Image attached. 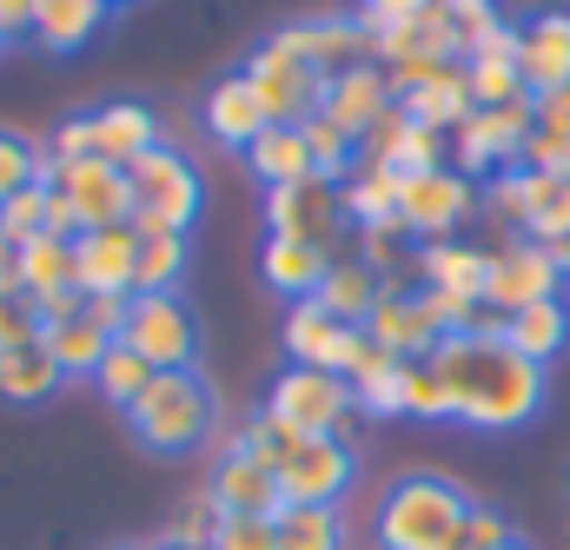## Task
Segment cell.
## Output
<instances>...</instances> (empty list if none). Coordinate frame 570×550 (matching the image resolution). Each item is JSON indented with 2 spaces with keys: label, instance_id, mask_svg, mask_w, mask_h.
<instances>
[{
  "label": "cell",
  "instance_id": "18",
  "mask_svg": "<svg viewBox=\"0 0 570 550\" xmlns=\"http://www.w3.org/2000/svg\"><path fill=\"white\" fill-rule=\"evenodd\" d=\"M392 107H399L392 73H385L379 60H358V67H338V73L325 80V107H318V114H325L345 139H365Z\"/></svg>",
  "mask_w": 570,
  "mask_h": 550
},
{
  "label": "cell",
  "instance_id": "49",
  "mask_svg": "<svg viewBox=\"0 0 570 550\" xmlns=\"http://www.w3.org/2000/svg\"><path fill=\"white\" fill-rule=\"evenodd\" d=\"M47 325H40V312H33V298L27 292H0V352L7 345H27V338H40Z\"/></svg>",
  "mask_w": 570,
  "mask_h": 550
},
{
  "label": "cell",
  "instance_id": "47",
  "mask_svg": "<svg viewBox=\"0 0 570 550\" xmlns=\"http://www.w3.org/2000/svg\"><path fill=\"white\" fill-rule=\"evenodd\" d=\"M213 531H219V504H213V498H206V491H193V498H186V504H179V518H173V531H166V538H173V544H213Z\"/></svg>",
  "mask_w": 570,
  "mask_h": 550
},
{
  "label": "cell",
  "instance_id": "29",
  "mask_svg": "<svg viewBox=\"0 0 570 550\" xmlns=\"http://www.w3.org/2000/svg\"><path fill=\"white\" fill-rule=\"evenodd\" d=\"M199 120H206V134L219 139V146H239V153L273 127L266 107H259V94L246 87V73H226V80L206 94V114H199Z\"/></svg>",
  "mask_w": 570,
  "mask_h": 550
},
{
  "label": "cell",
  "instance_id": "19",
  "mask_svg": "<svg viewBox=\"0 0 570 550\" xmlns=\"http://www.w3.org/2000/svg\"><path fill=\"white\" fill-rule=\"evenodd\" d=\"M80 127H87V159H107V166H140L153 146H166L159 139V114L140 107V100H107V107H94V114H80Z\"/></svg>",
  "mask_w": 570,
  "mask_h": 550
},
{
  "label": "cell",
  "instance_id": "32",
  "mask_svg": "<svg viewBox=\"0 0 570 550\" xmlns=\"http://www.w3.org/2000/svg\"><path fill=\"white\" fill-rule=\"evenodd\" d=\"M246 166L259 173V186H298L312 179V146H305V127H266V134L246 146Z\"/></svg>",
  "mask_w": 570,
  "mask_h": 550
},
{
  "label": "cell",
  "instance_id": "37",
  "mask_svg": "<svg viewBox=\"0 0 570 550\" xmlns=\"http://www.w3.org/2000/svg\"><path fill=\"white\" fill-rule=\"evenodd\" d=\"M47 352L60 359L67 379H94L100 359L114 352V338H107L100 325H87V318H60V325H47Z\"/></svg>",
  "mask_w": 570,
  "mask_h": 550
},
{
  "label": "cell",
  "instance_id": "4",
  "mask_svg": "<svg viewBox=\"0 0 570 550\" xmlns=\"http://www.w3.org/2000/svg\"><path fill=\"white\" fill-rule=\"evenodd\" d=\"M246 87L259 94V107H266V120L273 127H305L318 107H325V67L305 53V40H298V27L285 20L279 33H266L253 53H246Z\"/></svg>",
  "mask_w": 570,
  "mask_h": 550
},
{
  "label": "cell",
  "instance_id": "53",
  "mask_svg": "<svg viewBox=\"0 0 570 550\" xmlns=\"http://www.w3.org/2000/svg\"><path fill=\"white\" fill-rule=\"evenodd\" d=\"M33 13H40V0H0V33H7V47H13V40H33Z\"/></svg>",
  "mask_w": 570,
  "mask_h": 550
},
{
  "label": "cell",
  "instance_id": "57",
  "mask_svg": "<svg viewBox=\"0 0 570 550\" xmlns=\"http://www.w3.org/2000/svg\"><path fill=\"white\" fill-rule=\"evenodd\" d=\"M504 550H531V544H518V538H511V544H504Z\"/></svg>",
  "mask_w": 570,
  "mask_h": 550
},
{
  "label": "cell",
  "instance_id": "38",
  "mask_svg": "<svg viewBox=\"0 0 570 550\" xmlns=\"http://www.w3.org/2000/svg\"><path fill=\"white\" fill-rule=\"evenodd\" d=\"M305 146H312V179L345 186V179L358 173V139H345L325 114H312V120H305Z\"/></svg>",
  "mask_w": 570,
  "mask_h": 550
},
{
  "label": "cell",
  "instance_id": "48",
  "mask_svg": "<svg viewBox=\"0 0 570 550\" xmlns=\"http://www.w3.org/2000/svg\"><path fill=\"white\" fill-rule=\"evenodd\" d=\"M524 166H531V173H551V179H570V134H558V127H531V139H524Z\"/></svg>",
  "mask_w": 570,
  "mask_h": 550
},
{
  "label": "cell",
  "instance_id": "34",
  "mask_svg": "<svg viewBox=\"0 0 570 550\" xmlns=\"http://www.w3.org/2000/svg\"><path fill=\"white\" fill-rule=\"evenodd\" d=\"M20 292L40 305V298H53V292H80L73 285V239H27L20 246Z\"/></svg>",
  "mask_w": 570,
  "mask_h": 550
},
{
  "label": "cell",
  "instance_id": "24",
  "mask_svg": "<svg viewBox=\"0 0 570 550\" xmlns=\"http://www.w3.org/2000/svg\"><path fill=\"white\" fill-rule=\"evenodd\" d=\"M464 73H471V100H478V107H518V100H531V94H524V73H518V20H504V27L464 60Z\"/></svg>",
  "mask_w": 570,
  "mask_h": 550
},
{
  "label": "cell",
  "instance_id": "26",
  "mask_svg": "<svg viewBox=\"0 0 570 550\" xmlns=\"http://www.w3.org/2000/svg\"><path fill=\"white\" fill-rule=\"evenodd\" d=\"M325 273H332V253H325V246H305V239H266V246H259V278L279 292L285 305L318 298Z\"/></svg>",
  "mask_w": 570,
  "mask_h": 550
},
{
  "label": "cell",
  "instance_id": "2",
  "mask_svg": "<svg viewBox=\"0 0 570 550\" xmlns=\"http://www.w3.org/2000/svg\"><path fill=\"white\" fill-rule=\"evenodd\" d=\"M127 431L159 458H186L219 431V392L206 385V372H153L140 399L127 405Z\"/></svg>",
  "mask_w": 570,
  "mask_h": 550
},
{
  "label": "cell",
  "instance_id": "12",
  "mask_svg": "<svg viewBox=\"0 0 570 550\" xmlns=\"http://www.w3.org/2000/svg\"><path fill=\"white\" fill-rule=\"evenodd\" d=\"M345 233V206H338V186L325 179H298V186H273L266 193V239H305V246H325Z\"/></svg>",
  "mask_w": 570,
  "mask_h": 550
},
{
  "label": "cell",
  "instance_id": "42",
  "mask_svg": "<svg viewBox=\"0 0 570 550\" xmlns=\"http://www.w3.org/2000/svg\"><path fill=\"white\" fill-rule=\"evenodd\" d=\"M444 13H451V33H458V60H471V53L504 27L498 0H444Z\"/></svg>",
  "mask_w": 570,
  "mask_h": 550
},
{
  "label": "cell",
  "instance_id": "30",
  "mask_svg": "<svg viewBox=\"0 0 570 550\" xmlns=\"http://www.w3.org/2000/svg\"><path fill=\"white\" fill-rule=\"evenodd\" d=\"M504 345H511L518 359H531V365L564 359L570 352V305L564 298H544V305L511 312V318H504Z\"/></svg>",
  "mask_w": 570,
  "mask_h": 550
},
{
  "label": "cell",
  "instance_id": "31",
  "mask_svg": "<svg viewBox=\"0 0 570 550\" xmlns=\"http://www.w3.org/2000/svg\"><path fill=\"white\" fill-rule=\"evenodd\" d=\"M298 27V40H305V53L325 67V73H338V67H358V60H372V33L358 27V13H312V20H292Z\"/></svg>",
  "mask_w": 570,
  "mask_h": 550
},
{
  "label": "cell",
  "instance_id": "44",
  "mask_svg": "<svg viewBox=\"0 0 570 550\" xmlns=\"http://www.w3.org/2000/svg\"><path fill=\"white\" fill-rule=\"evenodd\" d=\"M47 219H53V186H27L0 206V226L27 246V239H47Z\"/></svg>",
  "mask_w": 570,
  "mask_h": 550
},
{
  "label": "cell",
  "instance_id": "25",
  "mask_svg": "<svg viewBox=\"0 0 570 550\" xmlns=\"http://www.w3.org/2000/svg\"><path fill=\"white\" fill-rule=\"evenodd\" d=\"M399 193H405L399 173H385V166H358V173L338 186L345 226H358V233H405V219H399Z\"/></svg>",
  "mask_w": 570,
  "mask_h": 550
},
{
  "label": "cell",
  "instance_id": "20",
  "mask_svg": "<svg viewBox=\"0 0 570 550\" xmlns=\"http://www.w3.org/2000/svg\"><path fill=\"white\" fill-rule=\"evenodd\" d=\"M134 273H140V233L134 226H100V233L73 239V285H80V298H100V292L134 298Z\"/></svg>",
  "mask_w": 570,
  "mask_h": 550
},
{
  "label": "cell",
  "instance_id": "54",
  "mask_svg": "<svg viewBox=\"0 0 570 550\" xmlns=\"http://www.w3.org/2000/svg\"><path fill=\"white\" fill-rule=\"evenodd\" d=\"M0 292H20V239L0 226Z\"/></svg>",
  "mask_w": 570,
  "mask_h": 550
},
{
  "label": "cell",
  "instance_id": "33",
  "mask_svg": "<svg viewBox=\"0 0 570 550\" xmlns=\"http://www.w3.org/2000/svg\"><path fill=\"white\" fill-rule=\"evenodd\" d=\"M379 292H385V278L372 273L365 259H332V273L318 285V305H325L338 325H365L372 305H379Z\"/></svg>",
  "mask_w": 570,
  "mask_h": 550
},
{
  "label": "cell",
  "instance_id": "5",
  "mask_svg": "<svg viewBox=\"0 0 570 550\" xmlns=\"http://www.w3.org/2000/svg\"><path fill=\"white\" fill-rule=\"evenodd\" d=\"M134 179V233L153 239V233H193L199 206H206V179L186 153L173 146H153L140 166H127Z\"/></svg>",
  "mask_w": 570,
  "mask_h": 550
},
{
  "label": "cell",
  "instance_id": "60",
  "mask_svg": "<svg viewBox=\"0 0 570 550\" xmlns=\"http://www.w3.org/2000/svg\"><path fill=\"white\" fill-rule=\"evenodd\" d=\"M0 53H7V33H0Z\"/></svg>",
  "mask_w": 570,
  "mask_h": 550
},
{
  "label": "cell",
  "instance_id": "1",
  "mask_svg": "<svg viewBox=\"0 0 570 550\" xmlns=\"http://www.w3.org/2000/svg\"><path fill=\"white\" fill-rule=\"evenodd\" d=\"M431 372L444 379V399H451V424H471V431H518L544 412V392H551V372L518 359L504 338L491 332H458L431 352Z\"/></svg>",
  "mask_w": 570,
  "mask_h": 550
},
{
  "label": "cell",
  "instance_id": "8",
  "mask_svg": "<svg viewBox=\"0 0 570 550\" xmlns=\"http://www.w3.org/2000/svg\"><path fill=\"white\" fill-rule=\"evenodd\" d=\"M120 345H134L153 372H193V359H199V325H193V312H186L179 292H134Z\"/></svg>",
  "mask_w": 570,
  "mask_h": 550
},
{
  "label": "cell",
  "instance_id": "21",
  "mask_svg": "<svg viewBox=\"0 0 570 550\" xmlns=\"http://www.w3.org/2000/svg\"><path fill=\"white\" fill-rule=\"evenodd\" d=\"M365 338H372L379 352L405 359V365H419V359H431V352L444 345V332L431 325L425 298L405 292V285H385V292H379V305H372V318H365Z\"/></svg>",
  "mask_w": 570,
  "mask_h": 550
},
{
  "label": "cell",
  "instance_id": "14",
  "mask_svg": "<svg viewBox=\"0 0 570 550\" xmlns=\"http://www.w3.org/2000/svg\"><path fill=\"white\" fill-rule=\"evenodd\" d=\"M206 498L219 504V518H279V471L273 464H259L239 438H226V451H219V464H213V478H206Z\"/></svg>",
  "mask_w": 570,
  "mask_h": 550
},
{
  "label": "cell",
  "instance_id": "56",
  "mask_svg": "<svg viewBox=\"0 0 570 550\" xmlns=\"http://www.w3.org/2000/svg\"><path fill=\"white\" fill-rule=\"evenodd\" d=\"M153 550H199V544H173V538H159V544H153Z\"/></svg>",
  "mask_w": 570,
  "mask_h": 550
},
{
  "label": "cell",
  "instance_id": "52",
  "mask_svg": "<svg viewBox=\"0 0 570 550\" xmlns=\"http://www.w3.org/2000/svg\"><path fill=\"white\" fill-rule=\"evenodd\" d=\"M127 305H134V298L100 292V298H87V305H80V318H87V325H100L107 338H120V332H127Z\"/></svg>",
  "mask_w": 570,
  "mask_h": 550
},
{
  "label": "cell",
  "instance_id": "23",
  "mask_svg": "<svg viewBox=\"0 0 570 550\" xmlns=\"http://www.w3.org/2000/svg\"><path fill=\"white\" fill-rule=\"evenodd\" d=\"M412 273H419V292H464V298H484L491 253L471 246V239H431V246L412 253Z\"/></svg>",
  "mask_w": 570,
  "mask_h": 550
},
{
  "label": "cell",
  "instance_id": "13",
  "mask_svg": "<svg viewBox=\"0 0 570 550\" xmlns=\"http://www.w3.org/2000/svg\"><path fill=\"white\" fill-rule=\"evenodd\" d=\"M352 478H358V458L345 438H305L279 464V498L285 504H345Z\"/></svg>",
  "mask_w": 570,
  "mask_h": 550
},
{
  "label": "cell",
  "instance_id": "59",
  "mask_svg": "<svg viewBox=\"0 0 570 550\" xmlns=\"http://www.w3.org/2000/svg\"><path fill=\"white\" fill-rule=\"evenodd\" d=\"M120 550H146V544H120Z\"/></svg>",
  "mask_w": 570,
  "mask_h": 550
},
{
  "label": "cell",
  "instance_id": "11",
  "mask_svg": "<svg viewBox=\"0 0 570 550\" xmlns=\"http://www.w3.org/2000/svg\"><path fill=\"white\" fill-rule=\"evenodd\" d=\"M544 298H564V273L544 259V246L531 239H504L491 253V273H484V305L498 318L524 312V305H544Z\"/></svg>",
  "mask_w": 570,
  "mask_h": 550
},
{
  "label": "cell",
  "instance_id": "36",
  "mask_svg": "<svg viewBox=\"0 0 570 550\" xmlns=\"http://www.w3.org/2000/svg\"><path fill=\"white\" fill-rule=\"evenodd\" d=\"M352 399H358L365 418H405V359L372 352V359L352 372Z\"/></svg>",
  "mask_w": 570,
  "mask_h": 550
},
{
  "label": "cell",
  "instance_id": "50",
  "mask_svg": "<svg viewBox=\"0 0 570 550\" xmlns=\"http://www.w3.org/2000/svg\"><path fill=\"white\" fill-rule=\"evenodd\" d=\"M518 538L511 524H504V511H491V504H471V518H464V544L458 550H504Z\"/></svg>",
  "mask_w": 570,
  "mask_h": 550
},
{
  "label": "cell",
  "instance_id": "40",
  "mask_svg": "<svg viewBox=\"0 0 570 550\" xmlns=\"http://www.w3.org/2000/svg\"><path fill=\"white\" fill-rule=\"evenodd\" d=\"M94 385H100V399H107V405H120V412H127V405L140 399L146 385H153V365H146L140 352H134V345H120V338H114V352L100 359Z\"/></svg>",
  "mask_w": 570,
  "mask_h": 550
},
{
  "label": "cell",
  "instance_id": "6",
  "mask_svg": "<svg viewBox=\"0 0 570 550\" xmlns=\"http://www.w3.org/2000/svg\"><path fill=\"white\" fill-rule=\"evenodd\" d=\"M266 412L292 424L298 438H345L352 418H358V399H352V379L338 372H312V365H285L266 392Z\"/></svg>",
  "mask_w": 570,
  "mask_h": 550
},
{
  "label": "cell",
  "instance_id": "10",
  "mask_svg": "<svg viewBox=\"0 0 570 550\" xmlns=\"http://www.w3.org/2000/svg\"><path fill=\"white\" fill-rule=\"evenodd\" d=\"M478 206H484V186L464 179L458 166L419 173V179H405V193H399V219H405V233H412L419 246H431V239H458V226H464Z\"/></svg>",
  "mask_w": 570,
  "mask_h": 550
},
{
  "label": "cell",
  "instance_id": "16",
  "mask_svg": "<svg viewBox=\"0 0 570 550\" xmlns=\"http://www.w3.org/2000/svg\"><path fill=\"white\" fill-rule=\"evenodd\" d=\"M518 73L531 100L570 87V7H538L518 20Z\"/></svg>",
  "mask_w": 570,
  "mask_h": 550
},
{
  "label": "cell",
  "instance_id": "35",
  "mask_svg": "<svg viewBox=\"0 0 570 550\" xmlns=\"http://www.w3.org/2000/svg\"><path fill=\"white\" fill-rule=\"evenodd\" d=\"M279 550H345V511L338 504H279Z\"/></svg>",
  "mask_w": 570,
  "mask_h": 550
},
{
  "label": "cell",
  "instance_id": "28",
  "mask_svg": "<svg viewBox=\"0 0 570 550\" xmlns=\"http://www.w3.org/2000/svg\"><path fill=\"white\" fill-rule=\"evenodd\" d=\"M107 20H114L107 0H40V13H33V47H40V53H80V47L100 40Z\"/></svg>",
  "mask_w": 570,
  "mask_h": 550
},
{
  "label": "cell",
  "instance_id": "15",
  "mask_svg": "<svg viewBox=\"0 0 570 550\" xmlns=\"http://www.w3.org/2000/svg\"><path fill=\"white\" fill-rule=\"evenodd\" d=\"M53 186L67 193V206H73L80 233L134 226V179H127L120 166H107V159H73V166H60V179H53Z\"/></svg>",
  "mask_w": 570,
  "mask_h": 550
},
{
  "label": "cell",
  "instance_id": "22",
  "mask_svg": "<svg viewBox=\"0 0 570 550\" xmlns=\"http://www.w3.org/2000/svg\"><path fill=\"white\" fill-rule=\"evenodd\" d=\"M399 114H412L419 127L431 134H458L471 114H478V100H471V73H464V60H451V67H431L419 87H405L399 94Z\"/></svg>",
  "mask_w": 570,
  "mask_h": 550
},
{
  "label": "cell",
  "instance_id": "46",
  "mask_svg": "<svg viewBox=\"0 0 570 550\" xmlns=\"http://www.w3.org/2000/svg\"><path fill=\"white\" fill-rule=\"evenodd\" d=\"M206 550H279V524L273 518H219Z\"/></svg>",
  "mask_w": 570,
  "mask_h": 550
},
{
  "label": "cell",
  "instance_id": "27",
  "mask_svg": "<svg viewBox=\"0 0 570 550\" xmlns=\"http://www.w3.org/2000/svg\"><path fill=\"white\" fill-rule=\"evenodd\" d=\"M60 385H67V372H60V359L47 352V332L0 352V399H7V405H47Z\"/></svg>",
  "mask_w": 570,
  "mask_h": 550
},
{
  "label": "cell",
  "instance_id": "17",
  "mask_svg": "<svg viewBox=\"0 0 570 550\" xmlns=\"http://www.w3.org/2000/svg\"><path fill=\"white\" fill-rule=\"evenodd\" d=\"M358 166H385V173H399V179H419V173H438V166H451V139L419 127L412 114H385L372 134L358 139Z\"/></svg>",
  "mask_w": 570,
  "mask_h": 550
},
{
  "label": "cell",
  "instance_id": "3",
  "mask_svg": "<svg viewBox=\"0 0 570 550\" xmlns=\"http://www.w3.org/2000/svg\"><path fill=\"white\" fill-rule=\"evenodd\" d=\"M471 498L444 471H405L379 498V550H458Z\"/></svg>",
  "mask_w": 570,
  "mask_h": 550
},
{
  "label": "cell",
  "instance_id": "7",
  "mask_svg": "<svg viewBox=\"0 0 570 550\" xmlns=\"http://www.w3.org/2000/svg\"><path fill=\"white\" fill-rule=\"evenodd\" d=\"M538 127V107L531 100H518V107H478L458 134H451V166L464 173V179H498V173H511V166H524V139Z\"/></svg>",
  "mask_w": 570,
  "mask_h": 550
},
{
  "label": "cell",
  "instance_id": "55",
  "mask_svg": "<svg viewBox=\"0 0 570 550\" xmlns=\"http://www.w3.org/2000/svg\"><path fill=\"white\" fill-rule=\"evenodd\" d=\"M531 246H538V239H531ZM544 259H551V266L570 278V239H544Z\"/></svg>",
  "mask_w": 570,
  "mask_h": 550
},
{
  "label": "cell",
  "instance_id": "41",
  "mask_svg": "<svg viewBox=\"0 0 570 550\" xmlns=\"http://www.w3.org/2000/svg\"><path fill=\"white\" fill-rule=\"evenodd\" d=\"M27 186H40V139L0 127V206H7L13 193H27Z\"/></svg>",
  "mask_w": 570,
  "mask_h": 550
},
{
  "label": "cell",
  "instance_id": "51",
  "mask_svg": "<svg viewBox=\"0 0 570 550\" xmlns=\"http://www.w3.org/2000/svg\"><path fill=\"white\" fill-rule=\"evenodd\" d=\"M425 7H438V0H358L352 13H358V27H365V33H385V27H405V20H419Z\"/></svg>",
  "mask_w": 570,
  "mask_h": 550
},
{
  "label": "cell",
  "instance_id": "43",
  "mask_svg": "<svg viewBox=\"0 0 570 550\" xmlns=\"http://www.w3.org/2000/svg\"><path fill=\"white\" fill-rule=\"evenodd\" d=\"M239 444H246V451H253L259 464H273V471H279V464L292 458V451H298V444H305V438H298L292 424H279V418H273L266 405H259V412L246 418V431H239Z\"/></svg>",
  "mask_w": 570,
  "mask_h": 550
},
{
  "label": "cell",
  "instance_id": "45",
  "mask_svg": "<svg viewBox=\"0 0 570 550\" xmlns=\"http://www.w3.org/2000/svg\"><path fill=\"white\" fill-rule=\"evenodd\" d=\"M405 418H425V424H438V418H451V399H444V379L431 372V359H419V365H405Z\"/></svg>",
  "mask_w": 570,
  "mask_h": 550
},
{
  "label": "cell",
  "instance_id": "58",
  "mask_svg": "<svg viewBox=\"0 0 570 550\" xmlns=\"http://www.w3.org/2000/svg\"><path fill=\"white\" fill-rule=\"evenodd\" d=\"M107 7H134V0H107Z\"/></svg>",
  "mask_w": 570,
  "mask_h": 550
},
{
  "label": "cell",
  "instance_id": "39",
  "mask_svg": "<svg viewBox=\"0 0 570 550\" xmlns=\"http://www.w3.org/2000/svg\"><path fill=\"white\" fill-rule=\"evenodd\" d=\"M179 278H186V233H153V239H140L134 292H179Z\"/></svg>",
  "mask_w": 570,
  "mask_h": 550
},
{
  "label": "cell",
  "instance_id": "9",
  "mask_svg": "<svg viewBox=\"0 0 570 550\" xmlns=\"http://www.w3.org/2000/svg\"><path fill=\"white\" fill-rule=\"evenodd\" d=\"M285 359L292 365H312V372H338V379H352L379 345L365 338V325H338L318 298H298V305H285Z\"/></svg>",
  "mask_w": 570,
  "mask_h": 550
}]
</instances>
